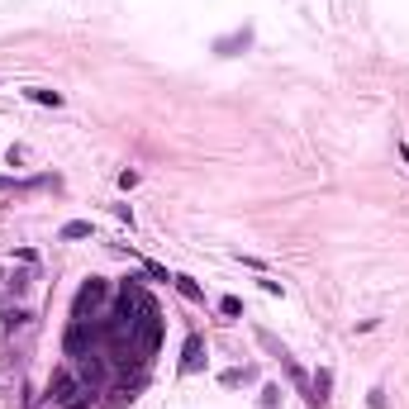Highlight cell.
<instances>
[{
	"label": "cell",
	"mask_w": 409,
	"mask_h": 409,
	"mask_svg": "<svg viewBox=\"0 0 409 409\" xmlns=\"http://www.w3.org/2000/svg\"><path fill=\"white\" fill-rule=\"evenodd\" d=\"M105 305H109V281H105V276H91V281H81V291H77L72 319H101Z\"/></svg>",
	"instance_id": "cell-1"
},
{
	"label": "cell",
	"mask_w": 409,
	"mask_h": 409,
	"mask_svg": "<svg viewBox=\"0 0 409 409\" xmlns=\"http://www.w3.org/2000/svg\"><path fill=\"white\" fill-rule=\"evenodd\" d=\"M204 367V343H200V333H191L186 338V357H181V371H200Z\"/></svg>",
	"instance_id": "cell-2"
},
{
	"label": "cell",
	"mask_w": 409,
	"mask_h": 409,
	"mask_svg": "<svg viewBox=\"0 0 409 409\" xmlns=\"http://www.w3.org/2000/svg\"><path fill=\"white\" fill-rule=\"evenodd\" d=\"M328 386H333V371L319 367V371H314V405L309 409H328Z\"/></svg>",
	"instance_id": "cell-3"
},
{
	"label": "cell",
	"mask_w": 409,
	"mask_h": 409,
	"mask_svg": "<svg viewBox=\"0 0 409 409\" xmlns=\"http://www.w3.org/2000/svg\"><path fill=\"white\" fill-rule=\"evenodd\" d=\"M248 43H252V34L243 29V34H228V38H219V43H214V53H219V57H233V48H248Z\"/></svg>",
	"instance_id": "cell-4"
},
{
	"label": "cell",
	"mask_w": 409,
	"mask_h": 409,
	"mask_svg": "<svg viewBox=\"0 0 409 409\" xmlns=\"http://www.w3.org/2000/svg\"><path fill=\"white\" fill-rule=\"evenodd\" d=\"M62 243H77V238H91V219H72V224H62V233H57Z\"/></svg>",
	"instance_id": "cell-5"
},
{
	"label": "cell",
	"mask_w": 409,
	"mask_h": 409,
	"mask_svg": "<svg viewBox=\"0 0 409 409\" xmlns=\"http://www.w3.org/2000/svg\"><path fill=\"white\" fill-rule=\"evenodd\" d=\"M24 96H29V101H34V105H53V109L62 105V91H48V86H29Z\"/></svg>",
	"instance_id": "cell-6"
},
{
	"label": "cell",
	"mask_w": 409,
	"mask_h": 409,
	"mask_svg": "<svg viewBox=\"0 0 409 409\" xmlns=\"http://www.w3.org/2000/svg\"><path fill=\"white\" fill-rule=\"evenodd\" d=\"M172 281H176V291H181V295H186L191 305H204V291L196 286V281H191V276H172Z\"/></svg>",
	"instance_id": "cell-7"
},
{
	"label": "cell",
	"mask_w": 409,
	"mask_h": 409,
	"mask_svg": "<svg viewBox=\"0 0 409 409\" xmlns=\"http://www.w3.org/2000/svg\"><path fill=\"white\" fill-rule=\"evenodd\" d=\"M243 381H252V367H228V371L219 376V386H228V391H233V386H243Z\"/></svg>",
	"instance_id": "cell-8"
},
{
	"label": "cell",
	"mask_w": 409,
	"mask_h": 409,
	"mask_svg": "<svg viewBox=\"0 0 409 409\" xmlns=\"http://www.w3.org/2000/svg\"><path fill=\"white\" fill-rule=\"evenodd\" d=\"M257 343H262V347L272 352V357H291V352H286V347H281V343H276V338L267 333V328H257Z\"/></svg>",
	"instance_id": "cell-9"
},
{
	"label": "cell",
	"mask_w": 409,
	"mask_h": 409,
	"mask_svg": "<svg viewBox=\"0 0 409 409\" xmlns=\"http://www.w3.org/2000/svg\"><path fill=\"white\" fill-rule=\"evenodd\" d=\"M219 309H224L228 319H238V314H243V300H238V295H224V300H219Z\"/></svg>",
	"instance_id": "cell-10"
},
{
	"label": "cell",
	"mask_w": 409,
	"mask_h": 409,
	"mask_svg": "<svg viewBox=\"0 0 409 409\" xmlns=\"http://www.w3.org/2000/svg\"><path fill=\"white\" fill-rule=\"evenodd\" d=\"M5 162H10V167H19V162H29V148H19V143H14V148L5 153Z\"/></svg>",
	"instance_id": "cell-11"
},
{
	"label": "cell",
	"mask_w": 409,
	"mask_h": 409,
	"mask_svg": "<svg viewBox=\"0 0 409 409\" xmlns=\"http://www.w3.org/2000/svg\"><path fill=\"white\" fill-rule=\"evenodd\" d=\"M281 405V391H276V386H267V391H262V409H276Z\"/></svg>",
	"instance_id": "cell-12"
},
{
	"label": "cell",
	"mask_w": 409,
	"mask_h": 409,
	"mask_svg": "<svg viewBox=\"0 0 409 409\" xmlns=\"http://www.w3.org/2000/svg\"><path fill=\"white\" fill-rule=\"evenodd\" d=\"M143 272H148V276H153V281H172V276H167V272H162V267H157V262H143Z\"/></svg>",
	"instance_id": "cell-13"
},
{
	"label": "cell",
	"mask_w": 409,
	"mask_h": 409,
	"mask_svg": "<svg viewBox=\"0 0 409 409\" xmlns=\"http://www.w3.org/2000/svg\"><path fill=\"white\" fill-rule=\"evenodd\" d=\"M367 405H371V409H386V391H371V395H367Z\"/></svg>",
	"instance_id": "cell-14"
},
{
	"label": "cell",
	"mask_w": 409,
	"mask_h": 409,
	"mask_svg": "<svg viewBox=\"0 0 409 409\" xmlns=\"http://www.w3.org/2000/svg\"><path fill=\"white\" fill-rule=\"evenodd\" d=\"M400 157H405V167H409V143H400Z\"/></svg>",
	"instance_id": "cell-15"
},
{
	"label": "cell",
	"mask_w": 409,
	"mask_h": 409,
	"mask_svg": "<svg viewBox=\"0 0 409 409\" xmlns=\"http://www.w3.org/2000/svg\"><path fill=\"white\" fill-rule=\"evenodd\" d=\"M10 186H14V181H10V176H0V191H10Z\"/></svg>",
	"instance_id": "cell-16"
}]
</instances>
